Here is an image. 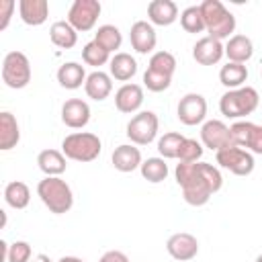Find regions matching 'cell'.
<instances>
[{
    "instance_id": "cell-10",
    "label": "cell",
    "mask_w": 262,
    "mask_h": 262,
    "mask_svg": "<svg viewBox=\"0 0 262 262\" xmlns=\"http://www.w3.org/2000/svg\"><path fill=\"white\" fill-rule=\"evenodd\" d=\"M231 139L233 145L250 149V154L262 156V125H256L252 121H235L231 127Z\"/></svg>"
},
{
    "instance_id": "cell-6",
    "label": "cell",
    "mask_w": 262,
    "mask_h": 262,
    "mask_svg": "<svg viewBox=\"0 0 262 262\" xmlns=\"http://www.w3.org/2000/svg\"><path fill=\"white\" fill-rule=\"evenodd\" d=\"M2 82L20 90L31 82V61L23 51H8L2 59Z\"/></svg>"
},
{
    "instance_id": "cell-31",
    "label": "cell",
    "mask_w": 262,
    "mask_h": 262,
    "mask_svg": "<svg viewBox=\"0 0 262 262\" xmlns=\"http://www.w3.org/2000/svg\"><path fill=\"white\" fill-rule=\"evenodd\" d=\"M94 41H96L102 49H106L108 53H113V51H117V49L121 47L123 35H121V31H119L115 25H102V27H98V31H96V35H94Z\"/></svg>"
},
{
    "instance_id": "cell-22",
    "label": "cell",
    "mask_w": 262,
    "mask_h": 262,
    "mask_svg": "<svg viewBox=\"0 0 262 262\" xmlns=\"http://www.w3.org/2000/svg\"><path fill=\"white\" fill-rule=\"evenodd\" d=\"M225 55L233 63H246L254 55V43L246 35H231L225 43Z\"/></svg>"
},
{
    "instance_id": "cell-16",
    "label": "cell",
    "mask_w": 262,
    "mask_h": 262,
    "mask_svg": "<svg viewBox=\"0 0 262 262\" xmlns=\"http://www.w3.org/2000/svg\"><path fill=\"white\" fill-rule=\"evenodd\" d=\"M61 121L70 129H82L90 121V106L82 98H70L61 104Z\"/></svg>"
},
{
    "instance_id": "cell-13",
    "label": "cell",
    "mask_w": 262,
    "mask_h": 262,
    "mask_svg": "<svg viewBox=\"0 0 262 262\" xmlns=\"http://www.w3.org/2000/svg\"><path fill=\"white\" fill-rule=\"evenodd\" d=\"M166 250H168V254H170L174 260L186 262V260H192V258L199 254V239H196L192 233L178 231V233H172V235L168 237Z\"/></svg>"
},
{
    "instance_id": "cell-28",
    "label": "cell",
    "mask_w": 262,
    "mask_h": 262,
    "mask_svg": "<svg viewBox=\"0 0 262 262\" xmlns=\"http://www.w3.org/2000/svg\"><path fill=\"white\" fill-rule=\"evenodd\" d=\"M246 80H248V68H246L244 63L227 61V63L219 70V82H221L227 90L242 88Z\"/></svg>"
},
{
    "instance_id": "cell-40",
    "label": "cell",
    "mask_w": 262,
    "mask_h": 262,
    "mask_svg": "<svg viewBox=\"0 0 262 262\" xmlns=\"http://www.w3.org/2000/svg\"><path fill=\"white\" fill-rule=\"evenodd\" d=\"M98 262H129V258H127V254H123L121 250H108V252H104V254L100 256Z\"/></svg>"
},
{
    "instance_id": "cell-25",
    "label": "cell",
    "mask_w": 262,
    "mask_h": 262,
    "mask_svg": "<svg viewBox=\"0 0 262 262\" xmlns=\"http://www.w3.org/2000/svg\"><path fill=\"white\" fill-rule=\"evenodd\" d=\"M66 156L63 151H57V149H43L39 151L37 156V166L39 170L45 174V176H61L68 168L66 164Z\"/></svg>"
},
{
    "instance_id": "cell-27",
    "label": "cell",
    "mask_w": 262,
    "mask_h": 262,
    "mask_svg": "<svg viewBox=\"0 0 262 262\" xmlns=\"http://www.w3.org/2000/svg\"><path fill=\"white\" fill-rule=\"evenodd\" d=\"M49 39L55 47L72 49L78 43V31L68 20H55L49 29Z\"/></svg>"
},
{
    "instance_id": "cell-7",
    "label": "cell",
    "mask_w": 262,
    "mask_h": 262,
    "mask_svg": "<svg viewBox=\"0 0 262 262\" xmlns=\"http://www.w3.org/2000/svg\"><path fill=\"white\" fill-rule=\"evenodd\" d=\"M160 129V121L158 115L154 111H141L135 117H131V121L127 123V137L131 139V143L135 145H147L156 139Z\"/></svg>"
},
{
    "instance_id": "cell-33",
    "label": "cell",
    "mask_w": 262,
    "mask_h": 262,
    "mask_svg": "<svg viewBox=\"0 0 262 262\" xmlns=\"http://www.w3.org/2000/svg\"><path fill=\"white\" fill-rule=\"evenodd\" d=\"M147 70H154L158 74H164V76H170L172 78L174 72H176V57L170 51H156L149 57Z\"/></svg>"
},
{
    "instance_id": "cell-5",
    "label": "cell",
    "mask_w": 262,
    "mask_h": 262,
    "mask_svg": "<svg viewBox=\"0 0 262 262\" xmlns=\"http://www.w3.org/2000/svg\"><path fill=\"white\" fill-rule=\"evenodd\" d=\"M100 149H102L100 137L88 131H74L66 135L61 141L63 156L74 162H94L100 156Z\"/></svg>"
},
{
    "instance_id": "cell-26",
    "label": "cell",
    "mask_w": 262,
    "mask_h": 262,
    "mask_svg": "<svg viewBox=\"0 0 262 262\" xmlns=\"http://www.w3.org/2000/svg\"><path fill=\"white\" fill-rule=\"evenodd\" d=\"M18 139H20V129H18L14 115L8 111H2L0 113V149L8 151L16 147Z\"/></svg>"
},
{
    "instance_id": "cell-24",
    "label": "cell",
    "mask_w": 262,
    "mask_h": 262,
    "mask_svg": "<svg viewBox=\"0 0 262 262\" xmlns=\"http://www.w3.org/2000/svg\"><path fill=\"white\" fill-rule=\"evenodd\" d=\"M86 78L88 76L84 72V66L78 63V61H66L57 70V82H59L61 88H68V90L80 88L82 84H86Z\"/></svg>"
},
{
    "instance_id": "cell-44",
    "label": "cell",
    "mask_w": 262,
    "mask_h": 262,
    "mask_svg": "<svg viewBox=\"0 0 262 262\" xmlns=\"http://www.w3.org/2000/svg\"><path fill=\"white\" fill-rule=\"evenodd\" d=\"M256 262H262V254H260V256H258V258H256Z\"/></svg>"
},
{
    "instance_id": "cell-15",
    "label": "cell",
    "mask_w": 262,
    "mask_h": 262,
    "mask_svg": "<svg viewBox=\"0 0 262 262\" xmlns=\"http://www.w3.org/2000/svg\"><path fill=\"white\" fill-rule=\"evenodd\" d=\"M225 55V45L213 37H201L194 45H192V57L196 63L201 66H213L219 63L221 57Z\"/></svg>"
},
{
    "instance_id": "cell-36",
    "label": "cell",
    "mask_w": 262,
    "mask_h": 262,
    "mask_svg": "<svg viewBox=\"0 0 262 262\" xmlns=\"http://www.w3.org/2000/svg\"><path fill=\"white\" fill-rule=\"evenodd\" d=\"M205 145L192 137H184L180 151H178V162H199L203 158Z\"/></svg>"
},
{
    "instance_id": "cell-37",
    "label": "cell",
    "mask_w": 262,
    "mask_h": 262,
    "mask_svg": "<svg viewBox=\"0 0 262 262\" xmlns=\"http://www.w3.org/2000/svg\"><path fill=\"white\" fill-rule=\"evenodd\" d=\"M172 84V78L170 76H164V74H158L154 70H145L143 74V86L151 92H164L168 90Z\"/></svg>"
},
{
    "instance_id": "cell-14",
    "label": "cell",
    "mask_w": 262,
    "mask_h": 262,
    "mask_svg": "<svg viewBox=\"0 0 262 262\" xmlns=\"http://www.w3.org/2000/svg\"><path fill=\"white\" fill-rule=\"evenodd\" d=\"M129 41H131V47L141 53V55H147L156 49V43H158V35H156V29L151 23L147 20H137L131 25V31H129Z\"/></svg>"
},
{
    "instance_id": "cell-23",
    "label": "cell",
    "mask_w": 262,
    "mask_h": 262,
    "mask_svg": "<svg viewBox=\"0 0 262 262\" xmlns=\"http://www.w3.org/2000/svg\"><path fill=\"white\" fill-rule=\"evenodd\" d=\"M108 70H111V78L119 80V82H127L137 74V61L131 53L119 51L111 57L108 61Z\"/></svg>"
},
{
    "instance_id": "cell-30",
    "label": "cell",
    "mask_w": 262,
    "mask_h": 262,
    "mask_svg": "<svg viewBox=\"0 0 262 262\" xmlns=\"http://www.w3.org/2000/svg\"><path fill=\"white\" fill-rule=\"evenodd\" d=\"M139 172H141L143 180H147L151 184H158V182L166 180V176H168V164L164 162V158H147V160L141 162Z\"/></svg>"
},
{
    "instance_id": "cell-18",
    "label": "cell",
    "mask_w": 262,
    "mask_h": 262,
    "mask_svg": "<svg viewBox=\"0 0 262 262\" xmlns=\"http://www.w3.org/2000/svg\"><path fill=\"white\" fill-rule=\"evenodd\" d=\"M111 162H113L115 170H119V172H133L141 166L143 160H141L139 147H135L133 143H123V145L115 147Z\"/></svg>"
},
{
    "instance_id": "cell-4",
    "label": "cell",
    "mask_w": 262,
    "mask_h": 262,
    "mask_svg": "<svg viewBox=\"0 0 262 262\" xmlns=\"http://www.w3.org/2000/svg\"><path fill=\"white\" fill-rule=\"evenodd\" d=\"M260 104L258 90L252 86H242L235 90H227L219 100V111L227 119H242L252 115Z\"/></svg>"
},
{
    "instance_id": "cell-2",
    "label": "cell",
    "mask_w": 262,
    "mask_h": 262,
    "mask_svg": "<svg viewBox=\"0 0 262 262\" xmlns=\"http://www.w3.org/2000/svg\"><path fill=\"white\" fill-rule=\"evenodd\" d=\"M37 194L41 203L55 215H63L74 205V192L70 184L59 176H45L37 184Z\"/></svg>"
},
{
    "instance_id": "cell-34",
    "label": "cell",
    "mask_w": 262,
    "mask_h": 262,
    "mask_svg": "<svg viewBox=\"0 0 262 262\" xmlns=\"http://www.w3.org/2000/svg\"><path fill=\"white\" fill-rule=\"evenodd\" d=\"M180 25L186 33H201L205 31V20H203V12L201 6H188L180 12Z\"/></svg>"
},
{
    "instance_id": "cell-29",
    "label": "cell",
    "mask_w": 262,
    "mask_h": 262,
    "mask_svg": "<svg viewBox=\"0 0 262 262\" xmlns=\"http://www.w3.org/2000/svg\"><path fill=\"white\" fill-rule=\"evenodd\" d=\"M4 201L12 209H25L31 203V188L23 180H12L4 186Z\"/></svg>"
},
{
    "instance_id": "cell-43",
    "label": "cell",
    "mask_w": 262,
    "mask_h": 262,
    "mask_svg": "<svg viewBox=\"0 0 262 262\" xmlns=\"http://www.w3.org/2000/svg\"><path fill=\"white\" fill-rule=\"evenodd\" d=\"M57 262H84V260L78 258V256H61Z\"/></svg>"
},
{
    "instance_id": "cell-21",
    "label": "cell",
    "mask_w": 262,
    "mask_h": 262,
    "mask_svg": "<svg viewBox=\"0 0 262 262\" xmlns=\"http://www.w3.org/2000/svg\"><path fill=\"white\" fill-rule=\"evenodd\" d=\"M84 90H86L88 98H92V100H104V98H108V94L113 92V78H111V74L100 72V70H94L92 74H88L86 84H84Z\"/></svg>"
},
{
    "instance_id": "cell-12",
    "label": "cell",
    "mask_w": 262,
    "mask_h": 262,
    "mask_svg": "<svg viewBox=\"0 0 262 262\" xmlns=\"http://www.w3.org/2000/svg\"><path fill=\"white\" fill-rule=\"evenodd\" d=\"M201 143L213 151H221L227 147H233V139H231V131L229 127L219 121V119H211L205 121L201 127Z\"/></svg>"
},
{
    "instance_id": "cell-42",
    "label": "cell",
    "mask_w": 262,
    "mask_h": 262,
    "mask_svg": "<svg viewBox=\"0 0 262 262\" xmlns=\"http://www.w3.org/2000/svg\"><path fill=\"white\" fill-rule=\"evenodd\" d=\"M31 262H51V258L47 254H37V256H33Z\"/></svg>"
},
{
    "instance_id": "cell-35",
    "label": "cell",
    "mask_w": 262,
    "mask_h": 262,
    "mask_svg": "<svg viewBox=\"0 0 262 262\" xmlns=\"http://www.w3.org/2000/svg\"><path fill=\"white\" fill-rule=\"evenodd\" d=\"M82 59H84V63H88L92 68H100V66L111 61V53L106 49H102L96 41H90L82 49Z\"/></svg>"
},
{
    "instance_id": "cell-1",
    "label": "cell",
    "mask_w": 262,
    "mask_h": 262,
    "mask_svg": "<svg viewBox=\"0 0 262 262\" xmlns=\"http://www.w3.org/2000/svg\"><path fill=\"white\" fill-rule=\"evenodd\" d=\"M174 176L182 188L184 201L192 207L207 205L209 199L223 186L221 172L207 162H178Z\"/></svg>"
},
{
    "instance_id": "cell-20",
    "label": "cell",
    "mask_w": 262,
    "mask_h": 262,
    "mask_svg": "<svg viewBox=\"0 0 262 262\" xmlns=\"http://www.w3.org/2000/svg\"><path fill=\"white\" fill-rule=\"evenodd\" d=\"M147 16L151 25L168 27L178 18V6L172 0H151L147 4Z\"/></svg>"
},
{
    "instance_id": "cell-3",
    "label": "cell",
    "mask_w": 262,
    "mask_h": 262,
    "mask_svg": "<svg viewBox=\"0 0 262 262\" xmlns=\"http://www.w3.org/2000/svg\"><path fill=\"white\" fill-rule=\"evenodd\" d=\"M199 6H201L205 31L209 33V37L217 41L229 39L231 33L235 31V16L219 0H203Z\"/></svg>"
},
{
    "instance_id": "cell-38",
    "label": "cell",
    "mask_w": 262,
    "mask_h": 262,
    "mask_svg": "<svg viewBox=\"0 0 262 262\" xmlns=\"http://www.w3.org/2000/svg\"><path fill=\"white\" fill-rule=\"evenodd\" d=\"M33 260V250L29 242H14L8 248V262H31Z\"/></svg>"
},
{
    "instance_id": "cell-41",
    "label": "cell",
    "mask_w": 262,
    "mask_h": 262,
    "mask_svg": "<svg viewBox=\"0 0 262 262\" xmlns=\"http://www.w3.org/2000/svg\"><path fill=\"white\" fill-rule=\"evenodd\" d=\"M8 248H10V244H6L4 239L0 242V260L2 262H8Z\"/></svg>"
},
{
    "instance_id": "cell-32",
    "label": "cell",
    "mask_w": 262,
    "mask_h": 262,
    "mask_svg": "<svg viewBox=\"0 0 262 262\" xmlns=\"http://www.w3.org/2000/svg\"><path fill=\"white\" fill-rule=\"evenodd\" d=\"M182 141H184V135H180L176 131L164 133L158 139V151H160V156L166 158V160H178V151H180Z\"/></svg>"
},
{
    "instance_id": "cell-39",
    "label": "cell",
    "mask_w": 262,
    "mask_h": 262,
    "mask_svg": "<svg viewBox=\"0 0 262 262\" xmlns=\"http://www.w3.org/2000/svg\"><path fill=\"white\" fill-rule=\"evenodd\" d=\"M14 0H0V31H4L14 12Z\"/></svg>"
},
{
    "instance_id": "cell-11",
    "label": "cell",
    "mask_w": 262,
    "mask_h": 262,
    "mask_svg": "<svg viewBox=\"0 0 262 262\" xmlns=\"http://www.w3.org/2000/svg\"><path fill=\"white\" fill-rule=\"evenodd\" d=\"M176 115H178V121L188 125V127H194V125H201L207 117V100L203 94H196V92H188L180 98L178 106H176Z\"/></svg>"
},
{
    "instance_id": "cell-9",
    "label": "cell",
    "mask_w": 262,
    "mask_h": 262,
    "mask_svg": "<svg viewBox=\"0 0 262 262\" xmlns=\"http://www.w3.org/2000/svg\"><path fill=\"white\" fill-rule=\"evenodd\" d=\"M100 2L98 0H74V4L68 10V23L78 31V33H86L90 29H94L98 16H100Z\"/></svg>"
},
{
    "instance_id": "cell-17",
    "label": "cell",
    "mask_w": 262,
    "mask_h": 262,
    "mask_svg": "<svg viewBox=\"0 0 262 262\" xmlns=\"http://www.w3.org/2000/svg\"><path fill=\"white\" fill-rule=\"evenodd\" d=\"M143 104V88L139 84H123L117 92H115V106L117 111L125 113V115H131V113H137Z\"/></svg>"
},
{
    "instance_id": "cell-19",
    "label": "cell",
    "mask_w": 262,
    "mask_h": 262,
    "mask_svg": "<svg viewBox=\"0 0 262 262\" xmlns=\"http://www.w3.org/2000/svg\"><path fill=\"white\" fill-rule=\"evenodd\" d=\"M20 20L29 27H39L49 16V2L47 0H20L18 2Z\"/></svg>"
},
{
    "instance_id": "cell-8",
    "label": "cell",
    "mask_w": 262,
    "mask_h": 262,
    "mask_svg": "<svg viewBox=\"0 0 262 262\" xmlns=\"http://www.w3.org/2000/svg\"><path fill=\"white\" fill-rule=\"evenodd\" d=\"M215 162L221 168H225L231 174H235V176H248V174H252V170L256 166L254 156L248 149L237 147V145L221 149V151H215Z\"/></svg>"
}]
</instances>
